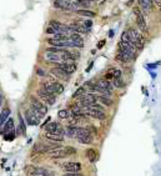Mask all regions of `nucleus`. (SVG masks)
<instances>
[{
  "label": "nucleus",
  "mask_w": 161,
  "mask_h": 176,
  "mask_svg": "<svg viewBox=\"0 0 161 176\" xmlns=\"http://www.w3.org/2000/svg\"><path fill=\"white\" fill-rule=\"evenodd\" d=\"M133 11H134V15H135V23H136V26L140 30L141 33H147L149 31V28H147V23H146V18H145V14L142 13V10L138 7H134L133 8Z\"/></svg>",
  "instance_id": "f257e3e1"
},
{
  "label": "nucleus",
  "mask_w": 161,
  "mask_h": 176,
  "mask_svg": "<svg viewBox=\"0 0 161 176\" xmlns=\"http://www.w3.org/2000/svg\"><path fill=\"white\" fill-rule=\"evenodd\" d=\"M24 116H25V120H26V123L29 125L35 126V125H39L40 120L43 119L44 115L41 114L39 110H36V109L30 107L29 110H26L25 112H24Z\"/></svg>",
  "instance_id": "f03ea898"
},
{
  "label": "nucleus",
  "mask_w": 161,
  "mask_h": 176,
  "mask_svg": "<svg viewBox=\"0 0 161 176\" xmlns=\"http://www.w3.org/2000/svg\"><path fill=\"white\" fill-rule=\"evenodd\" d=\"M75 139L81 145H90L94 141V136L86 130V127H80V126H79V130H77Z\"/></svg>",
  "instance_id": "7ed1b4c3"
},
{
  "label": "nucleus",
  "mask_w": 161,
  "mask_h": 176,
  "mask_svg": "<svg viewBox=\"0 0 161 176\" xmlns=\"http://www.w3.org/2000/svg\"><path fill=\"white\" fill-rule=\"evenodd\" d=\"M36 96L39 99H41L46 105H54L55 104V101H56V96L54 95V94H50L47 90H45L44 88H39L36 90Z\"/></svg>",
  "instance_id": "20e7f679"
},
{
  "label": "nucleus",
  "mask_w": 161,
  "mask_h": 176,
  "mask_svg": "<svg viewBox=\"0 0 161 176\" xmlns=\"http://www.w3.org/2000/svg\"><path fill=\"white\" fill-rule=\"evenodd\" d=\"M29 101H30V106H31V107L39 110L43 115H45V114L47 112V105H46L41 99H39L38 96L30 95V96H29Z\"/></svg>",
  "instance_id": "39448f33"
},
{
  "label": "nucleus",
  "mask_w": 161,
  "mask_h": 176,
  "mask_svg": "<svg viewBox=\"0 0 161 176\" xmlns=\"http://www.w3.org/2000/svg\"><path fill=\"white\" fill-rule=\"evenodd\" d=\"M54 7L64 11H73L76 10V3L71 1V0H55Z\"/></svg>",
  "instance_id": "423d86ee"
},
{
  "label": "nucleus",
  "mask_w": 161,
  "mask_h": 176,
  "mask_svg": "<svg viewBox=\"0 0 161 176\" xmlns=\"http://www.w3.org/2000/svg\"><path fill=\"white\" fill-rule=\"evenodd\" d=\"M95 102H98V95L93 94V93H86L80 98L77 104L82 107V106H90V105L95 104Z\"/></svg>",
  "instance_id": "0eeeda50"
},
{
  "label": "nucleus",
  "mask_w": 161,
  "mask_h": 176,
  "mask_svg": "<svg viewBox=\"0 0 161 176\" xmlns=\"http://www.w3.org/2000/svg\"><path fill=\"white\" fill-rule=\"evenodd\" d=\"M60 167L65 172H80L81 171V164L77 161H66L61 164Z\"/></svg>",
  "instance_id": "6e6552de"
},
{
  "label": "nucleus",
  "mask_w": 161,
  "mask_h": 176,
  "mask_svg": "<svg viewBox=\"0 0 161 176\" xmlns=\"http://www.w3.org/2000/svg\"><path fill=\"white\" fill-rule=\"evenodd\" d=\"M45 131L46 132H55V134L63 135V136L66 134V130L59 123H56V121H52V123H49L47 125H45Z\"/></svg>",
  "instance_id": "1a4fd4ad"
},
{
  "label": "nucleus",
  "mask_w": 161,
  "mask_h": 176,
  "mask_svg": "<svg viewBox=\"0 0 161 176\" xmlns=\"http://www.w3.org/2000/svg\"><path fill=\"white\" fill-rule=\"evenodd\" d=\"M82 109H84V110L86 111V114H87L90 118L98 119V120H105V119H106L105 111L98 110V109H94V107H91V106H82Z\"/></svg>",
  "instance_id": "9d476101"
},
{
  "label": "nucleus",
  "mask_w": 161,
  "mask_h": 176,
  "mask_svg": "<svg viewBox=\"0 0 161 176\" xmlns=\"http://www.w3.org/2000/svg\"><path fill=\"white\" fill-rule=\"evenodd\" d=\"M154 0H138V5L139 8L142 10V13L145 15H150L152 13L154 9Z\"/></svg>",
  "instance_id": "9b49d317"
},
{
  "label": "nucleus",
  "mask_w": 161,
  "mask_h": 176,
  "mask_svg": "<svg viewBox=\"0 0 161 176\" xmlns=\"http://www.w3.org/2000/svg\"><path fill=\"white\" fill-rule=\"evenodd\" d=\"M50 74H52L56 79L59 80H64V81H68L70 79V74H68L64 69H61L60 66H55V68H51L50 69Z\"/></svg>",
  "instance_id": "f8f14e48"
},
{
  "label": "nucleus",
  "mask_w": 161,
  "mask_h": 176,
  "mask_svg": "<svg viewBox=\"0 0 161 176\" xmlns=\"http://www.w3.org/2000/svg\"><path fill=\"white\" fill-rule=\"evenodd\" d=\"M115 60H116L117 63H120V64H130L134 59L131 58L129 54L125 53V51L117 49V53H116V55H115Z\"/></svg>",
  "instance_id": "ddd939ff"
},
{
  "label": "nucleus",
  "mask_w": 161,
  "mask_h": 176,
  "mask_svg": "<svg viewBox=\"0 0 161 176\" xmlns=\"http://www.w3.org/2000/svg\"><path fill=\"white\" fill-rule=\"evenodd\" d=\"M133 44H134V46L139 51L144 49V46H145V38H144V34H142L141 31H139V34L135 36V39L133 40Z\"/></svg>",
  "instance_id": "4468645a"
},
{
  "label": "nucleus",
  "mask_w": 161,
  "mask_h": 176,
  "mask_svg": "<svg viewBox=\"0 0 161 176\" xmlns=\"http://www.w3.org/2000/svg\"><path fill=\"white\" fill-rule=\"evenodd\" d=\"M50 155L51 159H64V157H66V154H65V151H64V148H55V149H52L50 150L49 153H47Z\"/></svg>",
  "instance_id": "2eb2a0df"
},
{
  "label": "nucleus",
  "mask_w": 161,
  "mask_h": 176,
  "mask_svg": "<svg viewBox=\"0 0 161 176\" xmlns=\"http://www.w3.org/2000/svg\"><path fill=\"white\" fill-rule=\"evenodd\" d=\"M44 137L46 139V140H49L51 142H55V144H59V142L64 141V136L58 135V134H55V132H45Z\"/></svg>",
  "instance_id": "dca6fc26"
},
{
  "label": "nucleus",
  "mask_w": 161,
  "mask_h": 176,
  "mask_svg": "<svg viewBox=\"0 0 161 176\" xmlns=\"http://www.w3.org/2000/svg\"><path fill=\"white\" fill-rule=\"evenodd\" d=\"M70 39L74 41V44L76 47H84V39L81 38V35L79 33L73 31L70 34Z\"/></svg>",
  "instance_id": "f3484780"
},
{
  "label": "nucleus",
  "mask_w": 161,
  "mask_h": 176,
  "mask_svg": "<svg viewBox=\"0 0 161 176\" xmlns=\"http://www.w3.org/2000/svg\"><path fill=\"white\" fill-rule=\"evenodd\" d=\"M58 66H60L61 69H64L70 75L74 74V72L76 71V64H70V63H66V61H61V63L58 64Z\"/></svg>",
  "instance_id": "a211bd4d"
},
{
  "label": "nucleus",
  "mask_w": 161,
  "mask_h": 176,
  "mask_svg": "<svg viewBox=\"0 0 161 176\" xmlns=\"http://www.w3.org/2000/svg\"><path fill=\"white\" fill-rule=\"evenodd\" d=\"M96 85H99V86L101 89H105V90H111L114 89V85H112V81H109L107 79H100V80L96 81Z\"/></svg>",
  "instance_id": "6ab92c4d"
},
{
  "label": "nucleus",
  "mask_w": 161,
  "mask_h": 176,
  "mask_svg": "<svg viewBox=\"0 0 161 176\" xmlns=\"http://www.w3.org/2000/svg\"><path fill=\"white\" fill-rule=\"evenodd\" d=\"M13 132H14V120L13 119H8L7 123L4 124L3 134L4 135H8V134H13Z\"/></svg>",
  "instance_id": "aec40b11"
},
{
  "label": "nucleus",
  "mask_w": 161,
  "mask_h": 176,
  "mask_svg": "<svg viewBox=\"0 0 161 176\" xmlns=\"http://www.w3.org/2000/svg\"><path fill=\"white\" fill-rule=\"evenodd\" d=\"M86 157H87V160L89 161H90V162H95V161H96L98 160V157H99V155H98V151L96 150H95L94 148H91V149H87L86 150Z\"/></svg>",
  "instance_id": "412c9836"
},
{
  "label": "nucleus",
  "mask_w": 161,
  "mask_h": 176,
  "mask_svg": "<svg viewBox=\"0 0 161 176\" xmlns=\"http://www.w3.org/2000/svg\"><path fill=\"white\" fill-rule=\"evenodd\" d=\"M98 101L100 104H103L104 106H107V107L112 106V104H114V101H112L111 98H109V96H104V95H98Z\"/></svg>",
  "instance_id": "4be33fe9"
},
{
  "label": "nucleus",
  "mask_w": 161,
  "mask_h": 176,
  "mask_svg": "<svg viewBox=\"0 0 161 176\" xmlns=\"http://www.w3.org/2000/svg\"><path fill=\"white\" fill-rule=\"evenodd\" d=\"M75 13L80 16H86V18H95L96 16V13H94L91 10H87V9H77V10H75Z\"/></svg>",
  "instance_id": "5701e85b"
},
{
  "label": "nucleus",
  "mask_w": 161,
  "mask_h": 176,
  "mask_svg": "<svg viewBox=\"0 0 161 176\" xmlns=\"http://www.w3.org/2000/svg\"><path fill=\"white\" fill-rule=\"evenodd\" d=\"M9 115H10V109L9 107H4L1 110V112H0V125H4L5 123H7Z\"/></svg>",
  "instance_id": "b1692460"
},
{
  "label": "nucleus",
  "mask_w": 161,
  "mask_h": 176,
  "mask_svg": "<svg viewBox=\"0 0 161 176\" xmlns=\"http://www.w3.org/2000/svg\"><path fill=\"white\" fill-rule=\"evenodd\" d=\"M76 7H80L81 9H86L89 8L91 4H94L93 1H90V0H76Z\"/></svg>",
  "instance_id": "393cba45"
},
{
  "label": "nucleus",
  "mask_w": 161,
  "mask_h": 176,
  "mask_svg": "<svg viewBox=\"0 0 161 176\" xmlns=\"http://www.w3.org/2000/svg\"><path fill=\"white\" fill-rule=\"evenodd\" d=\"M86 93H87V88H86V86H80V88L77 89L76 91L74 93L73 99H77V98H80V96H82V95L86 94Z\"/></svg>",
  "instance_id": "a878e982"
},
{
  "label": "nucleus",
  "mask_w": 161,
  "mask_h": 176,
  "mask_svg": "<svg viewBox=\"0 0 161 176\" xmlns=\"http://www.w3.org/2000/svg\"><path fill=\"white\" fill-rule=\"evenodd\" d=\"M54 86H55V93H56V95L64 93V84L59 83V80H55V81H54Z\"/></svg>",
  "instance_id": "bb28decb"
},
{
  "label": "nucleus",
  "mask_w": 161,
  "mask_h": 176,
  "mask_svg": "<svg viewBox=\"0 0 161 176\" xmlns=\"http://www.w3.org/2000/svg\"><path fill=\"white\" fill-rule=\"evenodd\" d=\"M70 115H71V110H68V109H61V110L58 112V116L60 119H69Z\"/></svg>",
  "instance_id": "cd10ccee"
},
{
  "label": "nucleus",
  "mask_w": 161,
  "mask_h": 176,
  "mask_svg": "<svg viewBox=\"0 0 161 176\" xmlns=\"http://www.w3.org/2000/svg\"><path fill=\"white\" fill-rule=\"evenodd\" d=\"M52 38L55 39V40H59V41H66V40H69L68 34H64V33H56L55 35H52Z\"/></svg>",
  "instance_id": "c85d7f7f"
},
{
  "label": "nucleus",
  "mask_w": 161,
  "mask_h": 176,
  "mask_svg": "<svg viewBox=\"0 0 161 176\" xmlns=\"http://www.w3.org/2000/svg\"><path fill=\"white\" fill-rule=\"evenodd\" d=\"M112 85H114V88H116V89H122L125 86V83L122 80V77H120V79H114V80H112Z\"/></svg>",
  "instance_id": "c756f323"
},
{
  "label": "nucleus",
  "mask_w": 161,
  "mask_h": 176,
  "mask_svg": "<svg viewBox=\"0 0 161 176\" xmlns=\"http://www.w3.org/2000/svg\"><path fill=\"white\" fill-rule=\"evenodd\" d=\"M64 151H65V154H66V156H70V155H75L77 150L75 148H73V146H65Z\"/></svg>",
  "instance_id": "7c9ffc66"
},
{
  "label": "nucleus",
  "mask_w": 161,
  "mask_h": 176,
  "mask_svg": "<svg viewBox=\"0 0 161 176\" xmlns=\"http://www.w3.org/2000/svg\"><path fill=\"white\" fill-rule=\"evenodd\" d=\"M86 130L90 132L91 135H95V136L98 135V127H95L94 125H87V126H86Z\"/></svg>",
  "instance_id": "2f4dec72"
},
{
  "label": "nucleus",
  "mask_w": 161,
  "mask_h": 176,
  "mask_svg": "<svg viewBox=\"0 0 161 176\" xmlns=\"http://www.w3.org/2000/svg\"><path fill=\"white\" fill-rule=\"evenodd\" d=\"M36 74H38V76H41V77H46L47 76L46 71L44 69H41V68H38L36 69Z\"/></svg>",
  "instance_id": "473e14b6"
},
{
  "label": "nucleus",
  "mask_w": 161,
  "mask_h": 176,
  "mask_svg": "<svg viewBox=\"0 0 161 176\" xmlns=\"http://www.w3.org/2000/svg\"><path fill=\"white\" fill-rule=\"evenodd\" d=\"M80 24H82V25H85L86 28H89V29H90L91 26H93V21L90 20V19H89V20H81V21H79Z\"/></svg>",
  "instance_id": "72a5a7b5"
},
{
  "label": "nucleus",
  "mask_w": 161,
  "mask_h": 176,
  "mask_svg": "<svg viewBox=\"0 0 161 176\" xmlns=\"http://www.w3.org/2000/svg\"><path fill=\"white\" fill-rule=\"evenodd\" d=\"M120 77H122V72H121V70L115 69V70H114V79H120ZM114 79H112V80H114Z\"/></svg>",
  "instance_id": "f704fd0d"
},
{
  "label": "nucleus",
  "mask_w": 161,
  "mask_h": 176,
  "mask_svg": "<svg viewBox=\"0 0 161 176\" xmlns=\"http://www.w3.org/2000/svg\"><path fill=\"white\" fill-rule=\"evenodd\" d=\"M56 33H58L56 30L54 29V28H51V26H49V28L46 29V34H47V35H55Z\"/></svg>",
  "instance_id": "c9c22d12"
},
{
  "label": "nucleus",
  "mask_w": 161,
  "mask_h": 176,
  "mask_svg": "<svg viewBox=\"0 0 161 176\" xmlns=\"http://www.w3.org/2000/svg\"><path fill=\"white\" fill-rule=\"evenodd\" d=\"M63 176H84V175L80 174V172H66V174H64Z\"/></svg>",
  "instance_id": "e433bc0d"
},
{
  "label": "nucleus",
  "mask_w": 161,
  "mask_h": 176,
  "mask_svg": "<svg viewBox=\"0 0 161 176\" xmlns=\"http://www.w3.org/2000/svg\"><path fill=\"white\" fill-rule=\"evenodd\" d=\"M105 42H106L105 40H100V41H99V44H98V49H101V47H103V46L105 45Z\"/></svg>",
  "instance_id": "4c0bfd02"
},
{
  "label": "nucleus",
  "mask_w": 161,
  "mask_h": 176,
  "mask_svg": "<svg viewBox=\"0 0 161 176\" xmlns=\"http://www.w3.org/2000/svg\"><path fill=\"white\" fill-rule=\"evenodd\" d=\"M3 102H4V95H3L1 91H0V106L3 105Z\"/></svg>",
  "instance_id": "58836bf2"
},
{
  "label": "nucleus",
  "mask_w": 161,
  "mask_h": 176,
  "mask_svg": "<svg viewBox=\"0 0 161 176\" xmlns=\"http://www.w3.org/2000/svg\"><path fill=\"white\" fill-rule=\"evenodd\" d=\"M106 0H94V3H98V4H104Z\"/></svg>",
  "instance_id": "ea45409f"
}]
</instances>
